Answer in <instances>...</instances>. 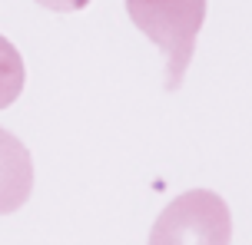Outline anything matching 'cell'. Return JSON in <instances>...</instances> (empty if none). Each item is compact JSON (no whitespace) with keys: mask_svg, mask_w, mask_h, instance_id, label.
Masks as SVG:
<instances>
[{"mask_svg":"<svg viewBox=\"0 0 252 245\" xmlns=\"http://www.w3.org/2000/svg\"><path fill=\"white\" fill-rule=\"evenodd\" d=\"M126 13L133 27L163 53L166 90H179L206 20V0H126Z\"/></svg>","mask_w":252,"mask_h":245,"instance_id":"cell-1","label":"cell"},{"mask_svg":"<svg viewBox=\"0 0 252 245\" xmlns=\"http://www.w3.org/2000/svg\"><path fill=\"white\" fill-rule=\"evenodd\" d=\"M232 216L222 195L209 189H189L159 212L150 245H229Z\"/></svg>","mask_w":252,"mask_h":245,"instance_id":"cell-2","label":"cell"},{"mask_svg":"<svg viewBox=\"0 0 252 245\" xmlns=\"http://www.w3.org/2000/svg\"><path fill=\"white\" fill-rule=\"evenodd\" d=\"M33 192V159L30 149L0 126V216H10Z\"/></svg>","mask_w":252,"mask_h":245,"instance_id":"cell-3","label":"cell"},{"mask_svg":"<svg viewBox=\"0 0 252 245\" xmlns=\"http://www.w3.org/2000/svg\"><path fill=\"white\" fill-rule=\"evenodd\" d=\"M24 83H27L24 56L7 37H0V109L17 103V96L24 93Z\"/></svg>","mask_w":252,"mask_h":245,"instance_id":"cell-4","label":"cell"},{"mask_svg":"<svg viewBox=\"0 0 252 245\" xmlns=\"http://www.w3.org/2000/svg\"><path fill=\"white\" fill-rule=\"evenodd\" d=\"M37 3L53 13H76V10H83L90 0H37Z\"/></svg>","mask_w":252,"mask_h":245,"instance_id":"cell-5","label":"cell"}]
</instances>
